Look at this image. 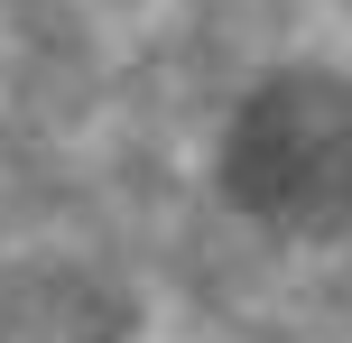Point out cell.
Returning a JSON list of instances; mask_svg holds the SVG:
<instances>
[{
    "instance_id": "6da1fadb",
    "label": "cell",
    "mask_w": 352,
    "mask_h": 343,
    "mask_svg": "<svg viewBox=\"0 0 352 343\" xmlns=\"http://www.w3.org/2000/svg\"><path fill=\"white\" fill-rule=\"evenodd\" d=\"M223 186L278 232H352V84L324 65L269 74L232 111Z\"/></svg>"
}]
</instances>
